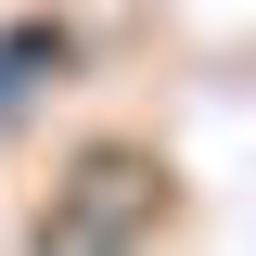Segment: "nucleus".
<instances>
[{
    "label": "nucleus",
    "instance_id": "1",
    "mask_svg": "<svg viewBox=\"0 0 256 256\" xmlns=\"http://www.w3.org/2000/svg\"><path fill=\"white\" fill-rule=\"evenodd\" d=\"M154 230V166L141 154H77V180H52V218H38V256H141Z\"/></svg>",
    "mask_w": 256,
    "mask_h": 256
}]
</instances>
